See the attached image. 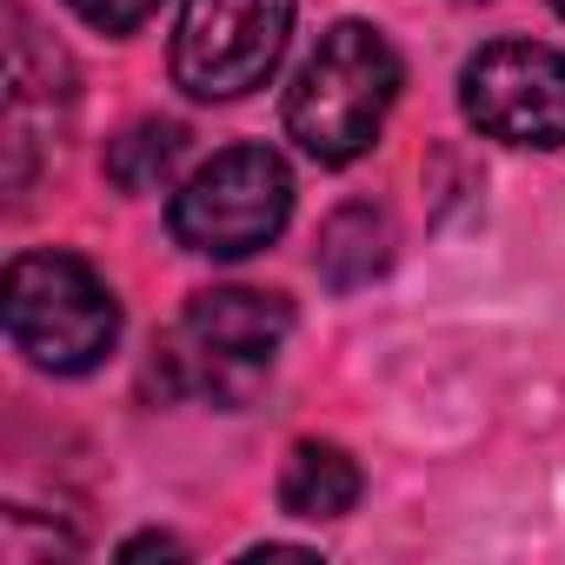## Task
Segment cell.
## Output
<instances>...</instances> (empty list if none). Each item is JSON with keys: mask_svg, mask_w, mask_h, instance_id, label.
Wrapping results in <instances>:
<instances>
[{"mask_svg": "<svg viewBox=\"0 0 565 565\" xmlns=\"http://www.w3.org/2000/svg\"><path fill=\"white\" fill-rule=\"evenodd\" d=\"M393 100H399V54L373 28L340 21L300 67L287 94V127L320 167H347L380 140Z\"/></svg>", "mask_w": 565, "mask_h": 565, "instance_id": "6da1fadb", "label": "cell"}, {"mask_svg": "<svg viewBox=\"0 0 565 565\" xmlns=\"http://www.w3.org/2000/svg\"><path fill=\"white\" fill-rule=\"evenodd\" d=\"M0 313L14 347L47 373H87L120 340V307L107 279L74 253H28L0 279Z\"/></svg>", "mask_w": 565, "mask_h": 565, "instance_id": "7a4b0ae2", "label": "cell"}, {"mask_svg": "<svg viewBox=\"0 0 565 565\" xmlns=\"http://www.w3.org/2000/svg\"><path fill=\"white\" fill-rule=\"evenodd\" d=\"M287 213H294L287 160L266 147H226L173 193V239L206 259H246L266 239H279Z\"/></svg>", "mask_w": 565, "mask_h": 565, "instance_id": "3957f363", "label": "cell"}, {"mask_svg": "<svg viewBox=\"0 0 565 565\" xmlns=\"http://www.w3.org/2000/svg\"><path fill=\"white\" fill-rule=\"evenodd\" d=\"M287 34L294 0H186L173 34V81L200 100H239L266 87Z\"/></svg>", "mask_w": 565, "mask_h": 565, "instance_id": "277c9868", "label": "cell"}, {"mask_svg": "<svg viewBox=\"0 0 565 565\" xmlns=\"http://www.w3.org/2000/svg\"><path fill=\"white\" fill-rule=\"evenodd\" d=\"M466 120L512 147H565V54L539 41H499L459 74Z\"/></svg>", "mask_w": 565, "mask_h": 565, "instance_id": "5b68a950", "label": "cell"}, {"mask_svg": "<svg viewBox=\"0 0 565 565\" xmlns=\"http://www.w3.org/2000/svg\"><path fill=\"white\" fill-rule=\"evenodd\" d=\"M287 327H294V307L279 294H253V287L200 294L180 320V366L206 393H239L273 366Z\"/></svg>", "mask_w": 565, "mask_h": 565, "instance_id": "8992f818", "label": "cell"}, {"mask_svg": "<svg viewBox=\"0 0 565 565\" xmlns=\"http://www.w3.org/2000/svg\"><path fill=\"white\" fill-rule=\"evenodd\" d=\"M279 505L294 519H347L360 505V466L340 446H294L279 472Z\"/></svg>", "mask_w": 565, "mask_h": 565, "instance_id": "52a82bcc", "label": "cell"}, {"mask_svg": "<svg viewBox=\"0 0 565 565\" xmlns=\"http://www.w3.org/2000/svg\"><path fill=\"white\" fill-rule=\"evenodd\" d=\"M386 246H393L386 213L347 206V213H333V226L320 233V273L333 279V287H366V279L386 266Z\"/></svg>", "mask_w": 565, "mask_h": 565, "instance_id": "ba28073f", "label": "cell"}, {"mask_svg": "<svg viewBox=\"0 0 565 565\" xmlns=\"http://www.w3.org/2000/svg\"><path fill=\"white\" fill-rule=\"evenodd\" d=\"M180 153H186V134H180L173 120H140V127H127V134L107 147V173H114V186H127V193H153V186L173 180Z\"/></svg>", "mask_w": 565, "mask_h": 565, "instance_id": "9c48e42d", "label": "cell"}, {"mask_svg": "<svg viewBox=\"0 0 565 565\" xmlns=\"http://www.w3.org/2000/svg\"><path fill=\"white\" fill-rule=\"evenodd\" d=\"M153 8H160V0H74V14L87 28H100V34H134Z\"/></svg>", "mask_w": 565, "mask_h": 565, "instance_id": "30bf717a", "label": "cell"}, {"mask_svg": "<svg viewBox=\"0 0 565 565\" xmlns=\"http://www.w3.org/2000/svg\"><path fill=\"white\" fill-rule=\"evenodd\" d=\"M147 552H160V558H180V545H173V539H153V532H147V539H134V545H120V558H147Z\"/></svg>", "mask_w": 565, "mask_h": 565, "instance_id": "8fae6325", "label": "cell"}, {"mask_svg": "<svg viewBox=\"0 0 565 565\" xmlns=\"http://www.w3.org/2000/svg\"><path fill=\"white\" fill-rule=\"evenodd\" d=\"M552 8H558V14H565V0H552Z\"/></svg>", "mask_w": 565, "mask_h": 565, "instance_id": "7c38bea8", "label": "cell"}]
</instances>
